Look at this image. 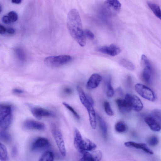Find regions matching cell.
<instances>
[{"label": "cell", "instance_id": "obj_1", "mask_svg": "<svg viewBox=\"0 0 161 161\" xmlns=\"http://www.w3.org/2000/svg\"><path fill=\"white\" fill-rule=\"evenodd\" d=\"M67 25L69 32L72 38L80 46H85L86 37L80 16L76 9H71L69 12L67 17Z\"/></svg>", "mask_w": 161, "mask_h": 161}, {"label": "cell", "instance_id": "obj_2", "mask_svg": "<svg viewBox=\"0 0 161 161\" xmlns=\"http://www.w3.org/2000/svg\"><path fill=\"white\" fill-rule=\"evenodd\" d=\"M12 119V110L10 106L6 104L0 105V126L3 130H5L10 125Z\"/></svg>", "mask_w": 161, "mask_h": 161}, {"label": "cell", "instance_id": "obj_3", "mask_svg": "<svg viewBox=\"0 0 161 161\" xmlns=\"http://www.w3.org/2000/svg\"><path fill=\"white\" fill-rule=\"evenodd\" d=\"M121 8V4L119 0H106L103 4L102 11L106 16L111 17L116 15Z\"/></svg>", "mask_w": 161, "mask_h": 161}, {"label": "cell", "instance_id": "obj_4", "mask_svg": "<svg viewBox=\"0 0 161 161\" xmlns=\"http://www.w3.org/2000/svg\"><path fill=\"white\" fill-rule=\"evenodd\" d=\"M71 60L72 57L69 55H61L47 57L45 58L44 62L47 66L56 68L67 64Z\"/></svg>", "mask_w": 161, "mask_h": 161}, {"label": "cell", "instance_id": "obj_5", "mask_svg": "<svg viewBox=\"0 0 161 161\" xmlns=\"http://www.w3.org/2000/svg\"><path fill=\"white\" fill-rule=\"evenodd\" d=\"M52 133L62 155L65 156L66 150L62 134L57 127L54 124L51 125Z\"/></svg>", "mask_w": 161, "mask_h": 161}, {"label": "cell", "instance_id": "obj_6", "mask_svg": "<svg viewBox=\"0 0 161 161\" xmlns=\"http://www.w3.org/2000/svg\"><path fill=\"white\" fill-rule=\"evenodd\" d=\"M136 92L144 98L151 102H154L156 97L153 92L149 88L143 84L137 83L135 85Z\"/></svg>", "mask_w": 161, "mask_h": 161}, {"label": "cell", "instance_id": "obj_7", "mask_svg": "<svg viewBox=\"0 0 161 161\" xmlns=\"http://www.w3.org/2000/svg\"><path fill=\"white\" fill-rule=\"evenodd\" d=\"M124 99L131 110L138 112L143 109V104L141 100L136 96L127 93Z\"/></svg>", "mask_w": 161, "mask_h": 161}, {"label": "cell", "instance_id": "obj_8", "mask_svg": "<svg viewBox=\"0 0 161 161\" xmlns=\"http://www.w3.org/2000/svg\"><path fill=\"white\" fill-rule=\"evenodd\" d=\"M141 62L143 67L142 77L146 83H148L150 82L151 76V65L148 59L144 54L142 56Z\"/></svg>", "mask_w": 161, "mask_h": 161}, {"label": "cell", "instance_id": "obj_9", "mask_svg": "<svg viewBox=\"0 0 161 161\" xmlns=\"http://www.w3.org/2000/svg\"><path fill=\"white\" fill-rule=\"evenodd\" d=\"M98 52L111 56H115L119 54L121 52L120 48L117 45L112 44L109 46H100L96 48Z\"/></svg>", "mask_w": 161, "mask_h": 161}, {"label": "cell", "instance_id": "obj_10", "mask_svg": "<svg viewBox=\"0 0 161 161\" xmlns=\"http://www.w3.org/2000/svg\"><path fill=\"white\" fill-rule=\"evenodd\" d=\"M49 146V142L47 138L39 137L32 143L31 149L34 151L41 150L48 147Z\"/></svg>", "mask_w": 161, "mask_h": 161}, {"label": "cell", "instance_id": "obj_11", "mask_svg": "<svg viewBox=\"0 0 161 161\" xmlns=\"http://www.w3.org/2000/svg\"><path fill=\"white\" fill-rule=\"evenodd\" d=\"M23 126L24 128L28 130H42L45 128V125L43 123L30 119L24 122Z\"/></svg>", "mask_w": 161, "mask_h": 161}, {"label": "cell", "instance_id": "obj_12", "mask_svg": "<svg viewBox=\"0 0 161 161\" xmlns=\"http://www.w3.org/2000/svg\"><path fill=\"white\" fill-rule=\"evenodd\" d=\"M33 115L38 119H41L43 117H48L53 115L51 111L46 109L38 107H32L31 108Z\"/></svg>", "mask_w": 161, "mask_h": 161}, {"label": "cell", "instance_id": "obj_13", "mask_svg": "<svg viewBox=\"0 0 161 161\" xmlns=\"http://www.w3.org/2000/svg\"><path fill=\"white\" fill-rule=\"evenodd\" d=\"M144 121L152 130L158 132L161 130V125L151 115L145 117Z\"/></svg>", "mask_w": 161, "mask_h": 161}, {"label": "cell", "instance_id": "obj_14", "mask_svg": "<svg viewBox=\"0 0 161 161\" xmlns=\"http://www.w3.org/2000/svg\"><path fill=\"white\" fill-rule=\"evenodd\" d=\"M102 80L101 76L97 73L92 74L89 78L86 84V87L89 89L97 87Z\"/></svg>", "mask_w": 161, "mask_h": 161}, {"label": "cell", "instance_id": "obj_15", "mask_svg": "<svg viewBox=\"0 0 161 161\" xmlns=\"http://www.w3.org/2000/svg\"><path fill=\"white\" fill-rule=\"evenodd\" d=\"M125 146L127 147H134L136 149H141L145 153L150 154H153V152L149 149L146 144L144 143H139L132 141L125 142Z\"/></svg>", "mask_w": 161, "mask_h": 161}, {"label": "cell", "instance_id": "obj_16", "mask_svg": "<svg viewBox=\"0 0 161 161\" xmlns=\"http://www.w3.org/2000/svg\"><path fill=\"white\" fill-rule=\"evenodd\" d=\"M83 139L78 130L75 128L74 130V144L75 148L80 152L82 150Z\"/></svg>", "mask_w": 161, "mask_h": 161}, {"label": "cell", "instance_id": "obj_17", "mask_svg": "<svg viewBox=\"0 0 161 161\" xmlns=\"http://www.w3.org/2000/svg\"><path fill=\"white\" fill-rule=\"evenodd\" d=\"M77 90L78 91L80 101L87 110L90 107L93 105L91 104L88 100L87 94H86L82 89L80 86H77Z\"/></svg>", "mask_w": 161, "mask_h": 161}, {"label": "cell", "instance_id": "obj_18", "mask_svg": "<svg viewBox=\"0 0 161 161\" xmlns=\"http://www.w3.org/2000/svg\"><path fill=\"white\" fill-rule=\"evenodd\" d=\"M93 106H91L87 110L91 126L93 129H95L96 127V117Z\"/></svg>", "mask_w": 161, "mask_h": 161}, {"label": "cell", "instance_id": "obj_19", "mask_svg": "<svg viewBox=\"0 0 161 161\" xmlns=\"http://www.w3.org/2000/svg\"><path fill=\"white\" fill-rule=\"evenodd\" d=\"M97 147V145L92 141L87 138L83 139L82 150L83 151H92L95 150Z\"/></svg>", "mask_w": 161, "mask_h": 161}, {"label": "cell", "instance_id": "obj_20", "mask_svg": "<svg viewBox=\"0 0 161 161\" xmlns=\"http://www.w3.org/2000/svg\"><path fill=\"white\" fill-rule=\"evenodd\" d=\"M147 4L154 15L161 20V9L156 4L150 2H147Z\"/></svg>", "mask_w": 161, "mask_h": 161}, {"label": "cell", "instance_id": "obj_21", "mask_svg": "<svg viewBox=\"0 0 161 161\" xmlns=\"http://www.w3.org/2000/svg\"><path fill=\"white\" fill-rule=\"evenodd\" d=\"M97 116L99 126L103 136L104 138H106L107 134V127L106 123L103 119L98 114H97Z\"/></svg>", "mask_w": 161, "mask_h": 161}, {"label": "cell", "instance_id": "obj_22", "mask_svg": "<svg viewBox=\"0 0 161 161\" xmlns=\"http://www.w3.org/2000/svg\"><path fill=\"white\" fill-rule=\"evenodd\" d=\"M115 101L119 110L121 112H129L130 111L124 99H117Z\"/></svg>", "mask_w": 161, "mask_h": 161}, {"label": "cell", "instance_id": "obj_23", "mask_svg": "<svg viewBox=\"0 0 161 161\" xmlns=\"http://www.w3.org/2000/svg\"><path fill=\"white\" fill-rule=\"evenodd\" d=\"M105 84L107 87L106 94L109 97H112L114 95V91L112 86L111 79L109 77L106 79Z\"/></svg>", "mask_w": 161, "mask_h": 161}, {"label": "cell", "instance_id": "obj_24", "mask_svg": "<svg viewBox=\"0 0 161 161\" xmlns=\"http://www.w3.org/2000/svg\"><path fill=\"white\" fill-rule=\"evenodd\" d=\"M119 64L123 67L130 71H133L135 69V66L133 64L126 59H121L119 61Z\"/></svg>", "mask_w": 161, "mask_h": 161}, {"label": "cell", "instance_id": "obj_25", "mask_svg": "<svg viewBox=\"0 0 161 161\" xmlns=\"http://www.w3.org/2000/svg\"><path fill=\"white\" fill-rule=\"evenodd\" d=\"M7 150L5 146L1 143L0 144V160L5 161L8 160Z\"/></svg>", "mask_w": 161, "mask_h": 161}, {"label": "cell", "instance_id": "obj_26", "mask_svg": "<svg viewBox=\"0 0 161 161\" xmlns=\"http://www.w3.org/2000/svg\"><path fill=\"white\" fill-rule=\"evenodd\" d=\"M54 155L51 151H47L45 152L40 158V161H52L53 160Z\"/></svg>", "mask_w": 161, "mask_h": 161}, {"label": "cell", "instance_id": "obj_27", "mask_svg": "<svg viewBox=\"0 0 161 161\" xmlns=\"http://www.w3.org/2000/svg\"><path fill=\"white\" fill-rule=\"evenodd\" d=\"M15 54L17 58L21 62L25 59V55L23 50L20 47H17L14 49Z\"/></svg>", "mask_w": 161, "mask_h": 161}, {"label": "cell", "instance_id": "obj_28", "mask_svg": "<svg viewBox=\"0 0 161 161\" xmlns=\"http://www.w3.org/2000/svg\"><path fill=\"white\" fill-rule=\"evenodd\" d=\"M115 130L119 133H122L125 131L126 129V126L123 122L119 121L117 122L115 126Z\"/></svg>", "mask_w": 161, "mask_h": 161}, {"label": "cell", "instance_id": "obj_29", "mask_svg": "<svg viewBox=\"0 0 161 161\" xmlns=\"http://www.w3.org/2000/svg\"><path fill=\"white\" fill-rule=\"evenodd\" d=\"M0 138L1 140L7 142H9L11 140L9 134L3 130L0 131Z\"/></svg>", "mask_w": 161, "mask_h": 161}, {"label": "cell", "instance_id": "obj_30", "mask_svg": "<svg viewBox=\"0 0 161 161\" xmlns=\"http://www.w3.org/2000/svg\"><path fill=\"white\" fill-rule=\"evenodd\" d=\"M158 139L155 136H153L150 137L147 140V142L148 144L152 147L156 146L158 144Z\"/></svg>", "mask_w": 161, "mask_h": 161}, {"label": "cell", "instance_id": "obj_31", "mask_svg": "<svg viewBox=\"0 0 161 161\" xmlns=\"http://www.w3.org/2000/svg\"><path fill=\"white\" fill-rule=\"evenodd\" d=\"M151 115L156 119L161 125V110L154 109L152 111Z\"/></svg>", "mask_w": 161, "mask_h": 161}, {"label": "cell", "instance_id": "obj_32", "mask_svg": "<svg viewBox=\"0 0 161 161\" xmlns=\"http://www.w3.org/2000/svg\"><path fill=\"white\" fill-rule=\"evenodd\" d=\"M104 106L105 112L108 115L112 116L114 115L113 112L109 102L105 101L104 103Z\"/></svg>", "mask_w": 161, "mask_h": 161}, {"label": "cell", "instance_id": "obj_33", "mask_svg": "<svg viewBox=\"0 0 161 161\" xmlns=\"http://www.w3.org/2000/svg\"><path fill=\"white\" fill-rule=\"evenodd\" d=\"M63 104L65 107L71 112L76 118L78 119H80V116L71 106L65 102L63 103Z\"/></svg>", "mask_w": 161, "mask_h": 161}, {"label": "cell", "instance_id": "obj_34", "mask_svg": "<svg viewBox=\"0 0 161 161\" xmlns=\"http://www.w3.org/2000/svg\"><path fill=\"white\" fill-rule=\"evenodd\" d=\"M9 17L11 22L16 21L18 19V15L16 12L14 11L9 12L7 15Z\"/></svg>", "mask_w": 161, "mask_h": 161}, {"label": "cell", "instance_id": "obj_35", "mask_svg": "<svg viewBox=\"0 0 161 161\" xmlns=\"http://www.w3.org/2000/svg\"><path fill=\"white\" fill-rule=\"evenodd\" d=\"M84 34L87 38L90 40H93L94 39V35L92 31L88 29L84 30Z\"/></svg>", "mask_w": 161, "mask_h": 161}, {"label": "cell", "instance_id": "obj_36", "mask_svg": "<svg viewBox=\"0 0 161 161\" xmlns=\"http://www.w3.org/2000/svg\"><path fill=\"white\" fill-rule=\"evenodd\" d=\"M2 21L5 24H9L11 22L8 15L4 16L2 18Z\"/></svg>", "mask_w": 161, "mask_h": 161}, {"label": "cell", "instance_id": "obj_37", "mask_svg": "<svg viewBox=\"0 0 161 161\" xmlns=\"http://www.w3.org/2000/svg\"><path fill=\"white\" fill-rule=\"evenodd\" d=\"M17 150L16 146H14L11 150V155L13 157H15L17 154Z\"/></svg>", "mask_w": 161, "mask_h": 161}, {"label": "cell", "instance_id": "obj_38", "mask_svg": "<svg viewBox=\"0 0 161 161\" xmlns=\"http://www.w3.org/2000/svg\"><path fill=\"white\" fill-rule=\"evenodd\" d=\"M6 32V29L3 25H0V34L1 35L4 34Z\"/></svg>", "mask_w": 161, "mask_h": 161}, {"label": "cell", "instance_id": "obj_39", "mask_svg": "<svg viewBox=\"0 0 161 161\" xmlns=\"http://www.w3.org/2000/svg\"><path fill=\"white\" fill-rule=\"evenodd\" d=\"M13 93L17 94H21L24 92V91L21 89L15 88L12 90Z\"/></svg>", "mask_w": 161, "mask_h": 161}, {"label": "cell", "instance_id": "obj_40", "mask_svg": "<svg viewBox=\"0 0 161 161\" xmlns=\"http://www.w3.org/2000/svg\"><path fill=\"white\" fill-rule=\"evenodd\" d=\"M6 32L9 34H13L15 32L14 30L12 28L8 27L6 29Z\"/></svg>", "mask_w": 161, "mask_h": 161}, {"label": "cell", "instance_id": "obj_41", "mask_svg": "<svg viewBox=\"0 0 161 161\" xmlns=\"http://www.w3.org/2000/svg\"><path fill=\"white\" fill-rule=\"evenodd\" d=\"M64 91L65 93L67 94H71L72 92L71 89L69 87L65 88L64 90Z\"/></svg>", "mask_w": 161, "mask_h": 161}, {"label": "cell", "instance_id": "obj_42", "mask_svg": "<svg viewBox=\"0 0 161 161\" xmlns=\"http://www.w3.org/2000/svg\"><path fill=\"white\" fill-rule=\"evenodd\" d=\"M22 0H11L12 3L16 4H19L21 3Z\"/></svg>", "mask_w": 161, "mask_h": 161}, {"label": "cell", "instance_id": "obj_43", "mask_svg": "<svg viewBox=\"0 0 161 161\" xmlns=\"http://www.w3.org/2000/svg\"><path fill=\"white\" fill-rule=\"evenodd\" d=\"M2 7L1 6V5H0V12H2Z\"/></svg>", "mask_w": 161, "mask_h": 161}]
</instances>
